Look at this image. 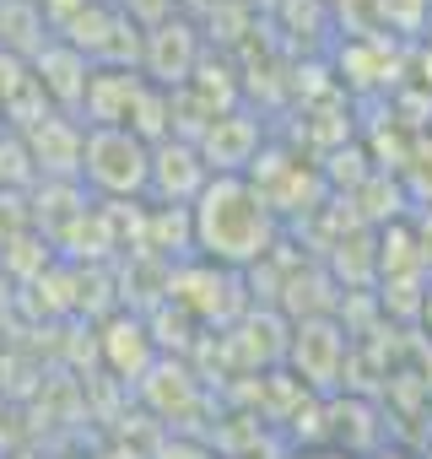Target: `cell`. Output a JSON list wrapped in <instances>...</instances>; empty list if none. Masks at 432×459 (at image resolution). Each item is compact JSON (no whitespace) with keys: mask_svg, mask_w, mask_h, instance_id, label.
I'll use <instances>...</instances> for the list:
<instances>
[{"mask_svg":"<svg viewBox=\"0 0 432 459\" xmlns=\"http://www.w3.org/2000/svg\"><path fill=\"white\" fill-rule=\"evenodd\" d=\"M82 168H87L92 184H103V189L119 195V189H135L146 178V152L125 130H98L87 141V152H82Z\"/></svg>","mask_w":432,"mask_h":459,"instance_id":"1","label":"cell"}]
</instances>
